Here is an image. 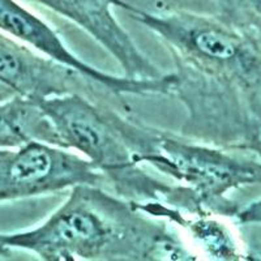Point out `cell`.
<instances>
[{"mask_svg":"<svg viewBox=\"0 0 261 261\" xmlns=\"http://www.w3.org/2000/svg\"><path fill=\"white\" fill-rule=\"evenodd\" d=\"M191 235L197 246H202L209 255L214 257H227V237L218 226V223L208 220V217H186L180 223Z\"/></svg>","mask_w":261,"mask_h":261,"instance_id":"30bf717a","label":"cell"},{"mask_svg":"<svg viewBox=\"0 0 261 261\" xmlns=\"http://www.w3.org/2000/svg\"><path fill=\"white\" fill-rule=\"evenodd\" d=\"M140 165L150 166L178 181L169 206L186 217L223 213L227 208L223 197L226 191L256 178L253 167L165 129L154 150L141 158Z\"/></svg>","mask_w":261,"mask_h":261,"instance_id":"277c9868","label":"cell"},{"mask_svg":"<svg viewBox=\"0 0 261 261\" xmlns=\"http://www.w3.org/2000/svg\"><path fill=\"white\" fill-rule=\"evenodd\" d=\"M130 17L150 30L175 65V94L187 115L181 136L201 144H220L227 136L234 85L246 81V46L211 16L180 8L149 12L135 7Z\"/></svg>","mask_w":261,"mask_h":261,"instance_id":"7a4b0ae2","label":"cell"},{"mask_svg":"<svg viewBox=\"0 0 261 261\" xmlns=\"http://www.w3.org/2000/svg\"><path fill=\"white\" fill-rule=\"evenodd\" d=\"M30 143L64 149L57 128L38 102L16 94L0 103V148H21Z\"/></svg>","mask_w":261,"mask_h":261,"instance_id":"9c48e42d","label":"cell"},{"mask_svg":"<svg viewBox=\"0 0 261 261\" xmlns=\"http://www.w3.org/2000/svg\"><path fill=\"white\" fill-rule=\"evenodd\" d=\"M171 225L101 186L77 184L42 225L0 234V244L45 261L197 260Z\"/></svg>","mask_w":261,"mask_h":261,"instance_id":"6da1fadb","label":"cell"},{"mask_svg":"<svg viewBox=\"0 0 261 261\" xmlns=\"http://www.w3.org/2000/svg\"><path fill=\"white\" fill-rule=\"evenodd\" d=\"M107 183L89 160L68 149L30 143L17 150H0V202L57 193L77 184Z\"/></svg>","mask_w":261,"mask_h":261,"instance_id":"8992f818","label":"cell"},{"mask_svg":"<svg viewBox=\"0 0 261 261\" xmlns=\"http://www.w3.org/2000/svg\"><path fill=\"white\" fill-rule=\"evenodd\" d=\"M0 29L7 34L25 42L46 57L81 72L88 77L103 84L109 89L123 95H167L171 94L176 79L174 73L162 74L157 79L137 80L118 77L105 73L86 64L64 45L55 30L45 21L30 13L15 0H0Z\"/></svg>","mask_w":261,"mask_h":261,"instance_id":"52a82bcc","label":"cell"},{"mask_svg":"<svg viewBox=\"0 0 261 261\" xmlns=\"http://www.w3.org/2000/svg\"><path fill=\"white\" fill-rule=\"evenodd\" d=\"M0 84L15 95L36 102L79 94L97 103L110 105L125 114L130 107L125 98L103 84L48 57L33 53L0 33Z\"/></svg>","mask_w":261,"mask_h":261,"instance_id":"5b68a950","label":"cell"},{"mask_svg":"<svg viewBox=\"0 0 261 261\" xmlns=\"http://www.w3.org/2000/svg\"><path fill=\"white\" fill-rule=\"evenodd\" d=\"M38 103L57 128L64 149L86 155L116 195L140 206H169L175 184L161 180L140 165L141 158L154 150L162 129L79 94Z\"/></svg>","mask_w":261,"mask_h":261,"instance_id":"3957f363","label":"cell"},{"mask_svg":"<svg viewBox=\"0 0 261 261\" xmlns=\"http://www.w3.org/2000/svg\"><path fill=\"white\" fill-rule=\"evenodd\" d=\"M53 12L68 18L85 30L92 38L113 55L122 67L124 77L146 80L162 76V72L151 62L129 33L120 25L114 15V8L127 12L135 7L124 0H30Z\"/></svg>","mask_w":261,"mask_h":261,"instance_id":"ba28073f","label":"cell"}]
</instances>
